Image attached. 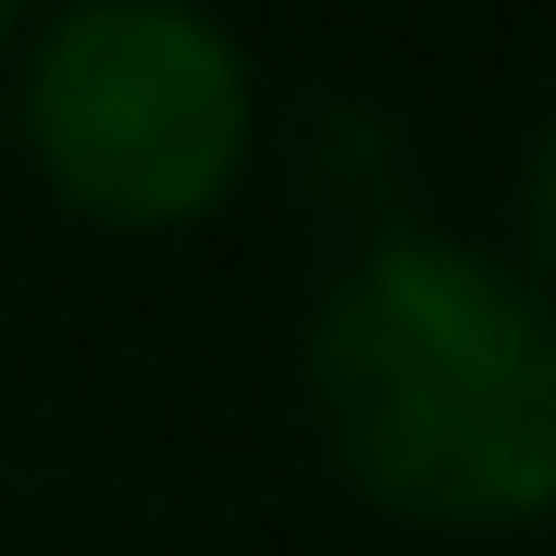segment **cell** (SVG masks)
Listing matches in <instances>:
<instances>
[{
    "label": "cell",
    "mask_w": 556,
    "mask_h": 556,
    "mask_svg": "<svg viewBox=\"0 0 556 556\" xmlns=\"http://www.w3.org/2000/svg\"><path fill=\"white\" fill-rule=\"evenodd\" d=\"M13 25H25V0H0V38H13Z\"/></svg>",
    "instance_id": "277c9868"
},
{
    "label": "cell",
    "mask_w": 556,
    "mask_h": 556,
    "mask_svg": "<svg viewBox=\"0 0 556 556\" xmlns=\"http://www.w3.org/2000/svg\"><path fill=\"white\" fill-rule=\"evenodd\" d=\"M519 236H532V285L556 298V112L532 137V174H519Z\"/></svg>",
    "instance_id": "3957f363"
},
{
    "label": "cell",
    "mask_w": 556,
    "mask_h": 556,
    "mask_svg": "<svg viewBox=\"0 0 556 556\" xmlns=\"http://www.w3.org/2000/svg\"><path fill=\"white\" fill-rule=\"evenodd\" d=\"M309 420L420 532L556 519V298L457 236L358 248L309 309Z\"/></svg>",
    "instance_id": "6da1fadb"
},
{
    "label": "cell",
    "mask_w": 556,
    "mask_h": 556,
    "mask_svg": "<svg viewBox=\"0 0 556 556\" xmlns=\"http://www.w3.org/2000/svg\"><path fill=\"white\" fill-rule=\"evenodd\" d=\"M260 149V75L199 0H75L25 50V161L75 223L186 236Z\"/></svg>",
    "instance_id": "7a4b0ae2"
}]
</instances>
